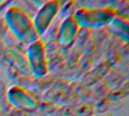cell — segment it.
Wrapping results in <instances>:
<instances>
[{
  "label": "cell",
  "instance_id": "2",
  "mask_svg": "<svg viewBox=\"0 0 129 116\" xmlns=\"http://www.w3.org/2000/svg\"><path fill=\"white\" fill-rule=\"evenodd\" d=\"M117 15V10L113 6L98 8H81L73 14L80 27H102L110 24Z\"/></svg>",
  "mask_w": 129,
  "mask_h": 116
},
{
  "label": "cell",
  "instance_id": "4",
  "mask_svg": "<svg viewBox=\"0 0 129 116\" xmlns=\"http://www.w3.org/2000/svg\"><path fill=\"white\" fill-rule=\"evenodd\" d=\"M7 97L13 106L24 111H34L40 105L39 97L21 86L15 85L10 88L7 93Z\"/></svg>",
  "mask_w": 129,
  "mask_h": 116
},
{
  "label": "cell",
  "instance_id": "5",
  "mask_svg": "<svg viewBox=\"0 0 129 116\" xmlns=\"http://www.w3.org/2000/svg\"><path fill=\"white\" fill-rule=\"evenodd\" d=\"M61 6L58 0L45 2L33 18L34 27L39 36H42L49 28L53 20L57 16Z\"/></svg>",
  "mask_w": 129,
  "mask_h": 116
},
{
  "label": "cell",
  "instance_id": "6",
  "mask_svg": "<svg viewBox=\"0 0 129 116\" xmlns=\"http://www.w3.org/2000/svg\"><path fill=\"white\" fill-rule=\"evenodd\" d=\"M80 26L73 14L67 16L61 23L59 33V41L63 46H70L76 39Z\"/></svg>",
  "mask_w": 129,
  "mask_h": 116
},
{
  "label": "cell",
  "instance_id": "12",
  "mask_svg": "<svg viewBox=\"0 0 129 116\" xmlns=\"http://www.w3.org/2000/svg\"><path fill=\"white\" fill-rule=\"evenodd\" d=\"M91 116H112V115L110 114V113H103V114H99V115H95Z\"/></svg>",
  "mask_w": 129,
  "mask_h": 116
},
{
  "label": "cell",
  "instance_id": "10",
  "mask_svg": "<svg viewBox=\"0 0 129 116\" xmlns=\"http://www.w3.org/2000/svg\"><path fill=\"white\" fill-rule=\"evenodd\" d=\"M8 27L7 26V23L5 20L4 17H1L0 19V38H2V37L5 35V33L7 32Z\"/></svg>",
  "mask_w": 129,
  "mask_h": 116
},
{
  "label": "cell",
  "instance_id": "3",
  "mask_svg": "<svg viewBox=\"0 0 129 116\" xmlns=\"http://www.w3.org/2000/svg\"><path fill=\"white\" fill-rule=\"evenodd\" d=\"M26 55L30 73L37 78L45 76L48 74V67L45 45L43 40L39 38L30 44Z\"/></svg>",
  "mask_w": 129,
  "mask_h": 116
},
{
  "label": "cell",
  "instance_id": "7",
  "mask_svg": "<svg viewBox=\"0 0 129 116\" xmlns=\"http://www.w3.org/2000/svg\"><path fill=\"white\" fill-rule=\"evenodd\" d=\"M6 60L25 74H29L26 52L17 45H11L5 49Z\"/></svg>",
  "mask_w": 129,
  "mask_h": 116
},
{
  "label": "cell",
  "instance_id": "9",
  "mask_svg": "<svg viewBox=\"0 0 129 116\" xmlns=\"http://www.w3.org/2000/svg\"><path fill=\"white\" fill-rule=\"evenodd\" d=\"M5 49L6 47L5 43L2 38H0V64H3L6 62V56H5Z\"/></svg>",
  "mask_w": 129,
  "mask_h": 116
},
{
  "label": "cell",
  "instance_id": "11",
  "mask_svg": "<svg viewBox=\"0 0 129 116\" xmlns=\"http://www.w3.org/2000/svg\"><path fill=\"white\" fill-rule=\"evenodd\" d=\"M10 2L7 1V0H0V9L4 8L7 4H8Z\"/></svg>",
  "mask_w": 129,
  "mask_h": 116
},
{
  "label": "cell",
  "instance_id": "8",
  "mask_svg": "<svg viewBox=\"0 0 129 116\" xmlns=\"http://www.w3.org/2000/svg\"><path fill=\"white\" fill-rule=\"evenodd\" d=\"M113 28L118 31V33L121 34L125 38L126 40L128 38V19H122L120 17H116L114 20L110 23Z\"/></svg>",
  "mask_w": 129,
  "mask_h": 116
},
{
  "label": "cell",
  "instance_id": "1",
  "mask_svg": "<svg viewBox=\"0 0 129 116\" xmlns=\"http://www.w3.org/2000/svg\"><path fill=\"white\" fill-rule=\"evenodd\" d=\"M4 18L8 29L22 42L30 45L39 38L33 18L22 7L11 5L6 10Z\"/></svg>",
  "mask_w": 129,
  "mask_h": 116
}]
</instances>
